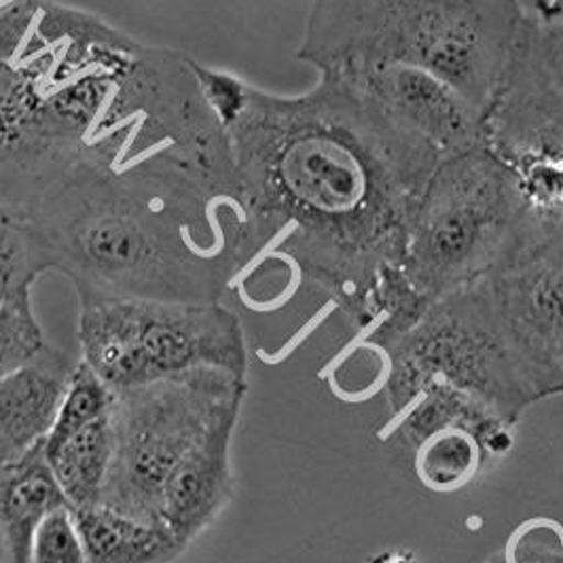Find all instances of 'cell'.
I'll return each mask as SVG.
<instances>
[{"instance_id":"obj_1","label":"cell","mask_w":563,"mask_h":563,"mask_svg":"<svg viewBox=\"0 0 563 563\" xmlns=\"http://www.w3.org/2000/svg\"><path fill=\"white\" fill-rule=\"evenodd\" d=\"M231 142L258 258L324 290L377 341L426 310L405 278L407 235L443 159L335 73L278 96L194 59Z\"/></svg>"},{"instance_id":"obj_2","label":"cell","mask_w":563,"mask_h":563,"mask_svg":"<svg viewBox=\"0 0 563 563\" xmlns=\"http://www.w3.org/2000/svg\"><path fill=\"white\" fill-rule=\"evenodd\" d=\"M240 183L194 57L56 0L0 11V212L26 214L73 174Z\"/></svg>"},{"instance_id":"obj_3","label":"cell","mask_w":563,"mask_h":563,"mask_svg":"<svg viewBox=\"0 0 563 563\" xmlns=\"http://www.w3.org/2000/svg\"><path fill=\"white\" fill-rule=\"evenodd\" d=\"M22 219L79 303H219L258 258L242 187L196 178L73 174Z\"/></svg>"},{"instance_id":"obj_4","label":"cell","mask_w":563,"mask_h":563,"mask_svg":"<svg viewBox=\"0 0 563 563\" xmlns=\"http://www.w3.org/2000/svg\"><path fill=\"white\" fill-rule=\"evenodd\" d=\"M517 0H313L297 57L318 73L405 64L489 109L526 29Z\"/></svg>"},{"instance_id":"obj_5","label":"cell","mask_w":563,"mask_h":563,"mask_svg":"<svg viewBox=\"0 0 563 563\" xmlns=\"http://www.w3.org/2000/svg\"><path fill=\"white\" fill-rule=\"evenodd\" d=\"M532 210L512 174L483 146L441 159L407 235L402 272L416 297L428 308L483 278Z\"/></svg>"},{"instance_id":"obj_6","label":"cell","mask_w":563,"mask_h":563,"mask_svg":"<svg viewBox=\"0 0 563 563\" xmlns=\"http://www.w3.org/2000/svg\"><path fill=\"white\" fill-rule=\"evenodd\" d=\"M81 361L123 390L194 368L246 379L249 352L240 318L219 303L109 299L79 303Z\"/></svg>"},{"instance_id":"obj_7","label":"cell","mask_w":563,"mask_h":563,"mask_svg":"<svg viewBox=\"0 0 563 563\" xmlns=\"http://www.w3.org/2000/svg\"><path fill=\"white\" fill-rule=\"evenodd\" d=\"M244 396L246 379L221 368H194L113 390L109 409L113 457L100 505L162 526V498L172 473L217 413Z\"/></svg>"},{"instance_id":"obj_8","label":"cell","mask_w":563,"mask_h":563,"mask_svg":"<svg viewBox=\"0 0 563 563\" xmlns=\"http://www.w3.org/2000/svg\"><path fill=\"white\" fill-rule=\"evenodd\" d=\"M386 352L396 409L426 384H445L475 398L500 422L515 420L536 400L496 327L481 280L428 306Z\"/></svg>"},{"instance_id":"obj_9","label":"cell","mask_w":563,"mask_h":563,"mask_svg":"<svg viewBox=\"0 0 563 563\" xmlns=\"http://www.w3.org/2000/svg\"><path fill=\"white\" fill-rule=\"evenodd\" d=\"M496 327L536 398L563 390V214L532 210L479 278Z\"/></svg>"},{"instance_id":"obj_10","label":"cell","mask_w":563,"mask_h":563,"mask_svg":"<svg viewBox=\"0 0 563 563\" xmlns=\"http://www.w3.org/2000/svg\"><path fill=\"white\" fill-rule=\"evenodd\" d=\"M481 146L512 174L536 212L563 214V100L540 56L532 15L483 113Z\"/></svg>"},{"instance_id":"obj_11","label":"cell","mask_w":563,"mask_h":563,"mask_svg":"<svg viewBox=\"0 0 563 563\" xmlns=\"http://www.w3.org/2000/svg\"><path fill=\"white\" fill-rule=\"evenodd\" d=\"M335 73L443 159L481 146L483 113L441 77L405 64H354Z\"/></svg>"},{"instance_id":"obj_12","label":"cell","mask_w":563,"mask_h":563,"mask_svg":"<svg viewBox=\"0 0 563 563\" xmlns=\"http://www.w3.org/2000/svg\"><path fill=\"white\" fill-rule=\"evenodd\" d=\"M242 402L244 398L231 400L217 413L164 489L159 521L185 547L212 528L233 500L231 441Z\"/></svg>"},{"instance_id":"obj_13","label":"cell","mask_w":563,"mask_h":563,"mask_svg":"<svg viewBox=\"0 0 563 563\" xmlns=\"http://www.w3.org/2000/svg\"><path fill=\"white\" fill-rule=\"evenodd\" d=\"M77 363L47 343L29 365L0 377V473L47 439Z\"/></svg>"},{"instance_id":"obj_14","label":"cell","mask_w":563,"mask_h":563,"mask_svg":"<svg viewBox=\"0 0 563 563\" xmlns=\"http://www.w3.org/2000/svg\"><path fill=\"white\" fill-rule=\"evenodd\" d=\"M64 507L70 505L47 464L43 443L0 473V532L9 563H29L36 528Z\"/></svg>"},{"instance_id":"obj_15","label":"cell","mask_w":563,"mask_h":563,"mask_svg":"<svg viewBox=\"0 0 563 563\" xmlns=\"http://www.w3.org/2000/svg\"><path fill=\"white\" fill-rule=\"evenodd\" d=\"M73 515L84 540L85 563H172L187 551L168 528L113 508L96 505Z\"/></svg>"},{"instance_id":"obj_16","label":"cell","mask_w":563,"mask_h":563,"mask_svg":"<svg viewBox=\"0 0 563 563\" xmlns=\"http://www.w3.org/2000/svg\"><path fill=\"white\" fill-rule=\"evenodd\" d=\"M43 451L73 510L100 505L113 457L109 416L85 426L56 445H43Z\"/></svg>"},{"instance_id":"obj_17","label":"cell","mask_w":563,"mask_h":563,"mask_svg":"<svg viewBox=\"0 0 563 563\" xmlns=\"http://www.w3.org/2000/svg\"><path fill=\"white\" fill-rule=\"evenodd\" d=\"M483 448L468 428L453 426L423 439L418 450V475L423 485L450 492L479 473Z\"/></svg>"},{"instance_id":"obj_18","label":"cell","mask_w":563,"mask_h":563,"mask_svg":"<svg viewBox=\"0 0 563 563\" xmlns=\"http://www.w3.org/2000/svg\"><path fill=\"white\" fill-rule=\"evenodd\" d=\"M49 272L29 223L11 212H0V295H32L36 280Z\"/></svg>"},{"instance_id":"obj_19","label":"cell","mask_w":563,"mask_h":563,"mask_svg":"<svg viewBox=\"0 0 563 563\" xmlns=\"http://www.w3.org/2000/svg\"><path fill=\"white\" fill-rule=\"evenodd\" d=\"M111 395L113 390L93 373V368L79 361L59 405L56 422L43 445H56L85 426L107 418L111 409Z\"/></svg>"},{"instance_id":"obj_20","label":"cell","mask_w":563,"mask_h":563,"mask_svg":"<svg viewBox=\"0 0 563 563\" xmlns=\"http://www.w3.org/2000/svg\"><path fill=\"white\" fill-rule=\"evenodd\" d=\"M47 347L32 295L13 297L0 306V377L29 365Z\"/></svg>"},{"instance_id":"obj_21","label":"cell","mask_w":563,"mask_h":563,"mask_svg":"<svg viewBox=\"0 0 563 563\" xmlns=\"http://www.w3.org/2000/svg\"><path fill=\"white\" fill-rule=\"evenodd\" d=\"M29 563H85L84 540L73 508H57L41 521L32 536Z\"/></svg>"},{"instance_id":"obj_22","label":"cell","mask_w":563,"mask_h":563,"mask_svg":"<svg viewBox=\"0 0 563 563\" xmlns=\"http://www.w3.org/2000/svg\"><path fill=\"white\" fill-rule=\"evenodd\" d=\"M536 34L542 62L563 100V20H538Z\"/></svg>"},{"instance_id":"obj_23","label":"cell","mask_w":563,"mask_h":563,"mask_svg":"<svg viewBox=\"0 0 563 563\" xmlns=\"http://www.w3.org/2000/svg\"><path fill=\"white\" fill-rule=\"evenodd\" d=\"M534 18L538 20H563V0H547Z\"/></svg>"},{"instance_id":"obj_24","label":"cell","mask_w":563,"mask_h":563,"mask_svg":"<svg viewBox=\"0 0 563 563\" xmlns=\"http://www.w3.org/2000/svg\"><path fill=\"white\" fill-rule=\"evenodd\" d=\"M517 2H519V7H521L528 15L534 18L536 13H538V9H540L547 0H517Z\"/></svg>"},{"instance_id":"obj_25","label":"cell","mask_w":563,"mask_h":563,"mask_svg":"<svg viewBox=\"0 0 563 563\" xmlns=\"http://www.w3.org/2000/svg\"><path fill=\"white\" fill-rule=\"evenodd\" d=\"M0 563H9L7 547H4V540H2V532H0Z\"/></svg>"}]
</instances>
